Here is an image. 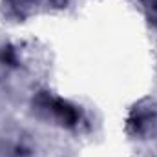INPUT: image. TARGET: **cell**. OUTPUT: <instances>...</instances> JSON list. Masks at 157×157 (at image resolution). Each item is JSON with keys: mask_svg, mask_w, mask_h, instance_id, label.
<instances>
[{"mask_svg": "<svg viewBox=\"0 0 157 157\" xmlns=\"http://www.w3.org/2000/svg\"><path fill=\"white\" fill-rule=\"evenodd\" d=\"M0 157H17V150L9 143L0 141Z\"/></svg>", "mask_w": 157, "mask_h": 157, "instance_id": "cell-1", "label": "cell"}]
</instances>
